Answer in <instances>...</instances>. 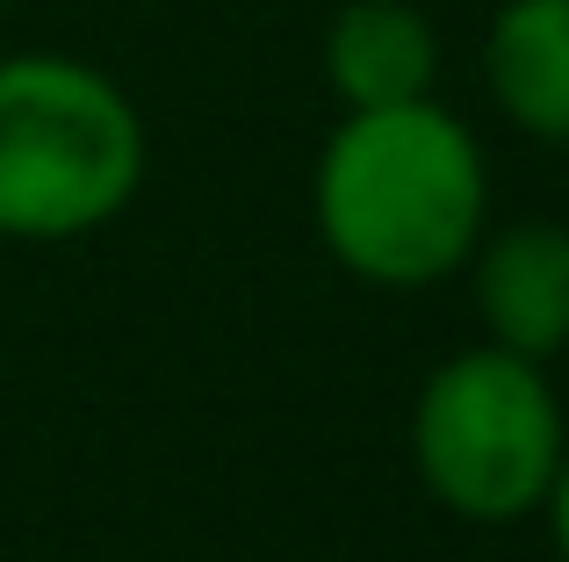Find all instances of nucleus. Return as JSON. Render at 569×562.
<instances>
[{"instance_id": "nucleus-1", "label": "nucleus", "mask_w": 569, "mask_h": 562, "mask_svg": "<svg viewBox=\"0 0 569 562\" xmlns=\"http://www.w3.org/2000/svg\"><path fill=\"white\" fill-rule=\"evenodd\" d=\"M310 217L325 253L376 289H432L469 268L490 217L483 144L440 101L347 109L310 167Z\"/></svg>"}, {"instance_id": "nucleus-2", "label": "nucleus", "mask_w": 569, "mask_h": 562, "mask_svg": "<svg viewBox=\"0 0 569 562\" xmlns=\"http://www.w3.org/2000/svg\"><path fill=\"white\" fill-rule=\"evenodd\" d=\"M144 188V116L66 51L0 58V239L66 245L116 224Z\"/></svg>"}, {"instance_id": "nucleus-3", "label": "nucleus", "mask_w": 569, "mask_h": 562, "mask_svg": "<svg viewBox=\"0 0 569 562\" xmlns=\"http://www.w3.org/2000/svg\"><path fill=\"white\" fill-rule=\"evenodd\" d=\"M562 454H569V419L548 368L490 347V339L440 361L411 404L418 483L476 526L541 512Z\"/></svg>"}, {"instance_id": "nucleus-4", "label": "nucleus", "mask_w": 569, "mask_h": 562, "mask_svg": "<svg viewBox=\"0 0 569 562\" xmlns=\"http://www.w3.org/2000/svg\"><path fill=\"white\" fill-rule=\"evenodd\" d=\"M469 268L490 347L527 353V361H548L569 347V224L527 217V224L483 231Z\"/></svg>"}, {"instance_id": "nucleus-5", "label": "nucleus", "mask_w": 569, "mask_h": 562, "mask_svg": "<svg viewBox=\"0 0 569 562\" xmlns=\"http://www.w3.org/2000/svg\"><path fill=\"white\" fill-rule=\"evenodd\" d=\"M325 80L347 109L426 101L440 80V37L411 0H347L325 22Z\"/></svg>"}, {"instance_id": "nucleus-6", "label": "nucleus", "mask_w": 569, "mask_h": 562, "mask_svg": "<svg viewBox=\"0 0 569 562\" xmlns=\"http://www.w3.org/2000/svg\"><path fill=\"white\" fill-rule=\"evenodd\" d=\"M483 87L533 144H569V0H505L490 14Z\"/></svg>"}, {"instance_id": "nucleus-7", "label": "nucleus", "mask_w": 569, "mask_h": 562, "mask_svg": "<svg viewBox=\"0 0 569 562\" xmlns=\"http://www.w3.org/2000/svg\"><path fill=\"white\" fill-rule=\"evenodd\" d=\"M548 526H556V549H562V562H569V454H562V469H556V483H548Z\"/></svg>"}]
</instances>
